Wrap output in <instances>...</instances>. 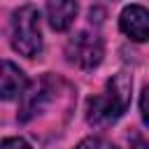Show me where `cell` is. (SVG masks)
<instances>
[{"label": "cell", "instance_id": "cell-1", "mask_svg": "<svg viewBox=\"0 0 149 149\" xmlns=\"http://www.w3.org/2000/svg\"><path fill=\"white\" fill-rule=\"evenodd\" d=\"M130 77L126 72H116L112 79H107L105 91L88 98L86 102V121L91 126H109L114 123L130 102Z\"/></svg>", "mask_w": 149, "mask_h": 149}, {"label": "cell", "instance_id": "cell-2", "mask_svg": "<svg viewBox=\"0 0 149 149\" xmlns=\"http://www.w3.org/2000/svg\"><path fill=\"white\" fill-rule=\"evenodd\" d=\"M12 47L26 56L35 58L42 51V33H40V12L35 5H23L12 14Z\"/></svg>", "mask_w": 149, "mask_h": 149}, {"label": "cell", "instance_id": "cell-3", "mask_svg": "<svg viewBox=\"0 0 149 149\" xmlns=\"http://www.w3.org/2000/svg\"><path fill=\"white\" fill-rule=\"evenodd\" d=\"M65 54H68V61L74 63L77 68H81V70H93L95 65H100L105 49H102V40H100L95 33L81 30V33H77V35L68 42Z\"/></svg>", "mask_w": 149, "mask_h": 149}, {"label": "cell", "instance_id": "cell-4", "mask_svg": "<svg viewBox=\"0 0 149 149\" xmlns=\"http://www.w3.org/2000/svg\"><path fill=\"white\" fill-rule=\"evenodd\" d=\"M119 26L121 30L135 40V42H144L149 40V9L140 7V5H130L121 12L119 16Z\"/></svg>", "mask_w": 149, "mask_h": 149}, {"label": "cell", "instance_id": "cell-5", "mask_svg": "<svg viewBox=\"0 0 149 149\" xmlns=\"http://www.w3.org/2000/svg\"><path fill=\"white\" fill-rule=\"evenodd\" d=\"M77 16V0H47V19L54 30H68Z\"/></svg>", "mask_w": 149, "mask_h": 149}, {"label": "cell", "instance_id": "cell-6", "mask_svg": "<svg viewBox=\"0 0 149 149\" xmlns=\"http://www.w3.org/2000/svg\"><path fill=\"white\" fill-rule=\"evenodd\" d=\"M28 88V79L26 74L12 63V61H2V77H0V91L5 100H12L16 95H23Z\"/></svg>", "mask_w": 149, "mask_h": 149}, {"label": "cell", "instance_id": "cell-7", "mask_svg": "<svg viewBox=\"0 0 149 149\" xmlns=\"http://www.w3.org/2000/svg\"><path fill=\"white\" fill-rule=\"evenodd\" d=\"M77 149H116V147L102 137H86L84 142L77 144Z\"/></svg>", "mask_w": 149, "mask_h": 149}, {"label": "cell", "instance_id": "cell-8", "mask_svg": "<svg viewBox=\"0 0 149 149\" xmlns=\"http://www.w3.org/2000/svg\"><path fill=\"white\" fill-rule=\"evenodd\" d=\"M140 112H142L144 123L149 126V86H144L142 93H140Z\"/></svg>", "mask_w": 149, "mask_h": 149}, {"label": "cell", "instance_id": "cell-9", "mask_svg": "<svg viewBox=\"0 0 149 149\" xmlns=\"http://www.w3.org/2000/svg\"><path fill=\"white\" fill-rule=\"evenodd\" d=\"M2 149H30V144L26 140H21V137H5Z\"/></svg>", "mask_w": 149, "mask_h": 149}, {"label": "cell", "instance_id": "cell-10", "mask_svg": "<svg viewBox=\"0 0 149 149\" xmlns=\"http://www.w3.org/2000/svg\"><path fill=\"white\" fill-rule=\"evenodd\" d=\"M130 149H149V140H144V137H140V135H133Z\"/></svg>", "mask_w": 149, "mask_h": 149}]
</instances>
